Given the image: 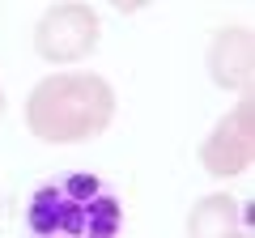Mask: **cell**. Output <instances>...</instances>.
Returning a JSON list of instances; mask_svg holds the SVG:
<instances>
[{"label": "cell", "mask_w": 255, "mask_h": 238, "mask_svg": "<svg viewBox=\"0 0 255 238\" xmlns=\"http://www.w3.org/2000/svg\"><path fill=\"white\" fill-rule=\"evenodd\" d=\"M119 234H124V200L98 174L68 170L30 192L26 238H119Z\"/></svg>", "instance_id": "1"}, {"label": "cell", "mask_w": 255, "mask_h": 238, "mask_svg": "<svg viewBox=\"0 0 255 238\" xmlns=\"http://www.w3.org/2000/svg\"><path fill=\"white\" fill-rule=\"evenodd\" d=\"M115 90L98 73H51L26 98V128L43 145H81L111 128Z\"/></svg>", "instance_id": "2"}, {"label": "cell", "mask_w": 255, "mask_h": 238, "mask_svg": "<svg viewBox=\"0 0 255 238\" xmlns=\"http://www.w3.org/2000/svg\"><path fill=\"white\" fill-rule=\"evenodd\" d=\"M102 21L85 0H60L34 21V51L47 64H77L98 51Z\"/></svg>", "instance_id": "3"}, {"label": "cell", "mask_w": 255, "mask_h": 238, "mask_svg": "<svg viewBox=\"0 0 255 238\" xmlns=\"http://www.w3.org/2000/svg\"><path fill=\"white\" fill-rule=\"evenodd\" d=\"M251 102H238L230 115L217 119V128L209 132V140L200 145V166L213 174V179H234L251 166Z\"/></svg>", "instance_id": "4"}, {"label": "cell", "mask_w": 255, "mask_h": 238, "mask_svg": "<svg viewBox=\"0 0 255 238\" xmlns=\"http://www.w3.org/2000/svg\"><path fill=\"white\" fill-rule=\"evenodd\" d=\"M209 73L221 90L243 94L251 85V30L247 26H221L209 43Z\"/></svg>", "instance_id": "5"}, {"label": "cell", "mask_w": 255, "mask_h": 238, "mask_svg": "<svg viewBox=\"0 0 255 238\" xmlns=\"http://www.w3.org/2000/svg\"><path fill=\"white\" fill-rule=\"evenodd\" d=\"M243 204L226 192H213V196H200L187 213V238H230L243 221Z\"/></svg>", "instance_id": "6"}, {"label": "cell", "mask_w": 255, "mask_h": 238, "mask_svg": "<svg viewBox=\"0 0 255 238\" xmlns=\"http://www.w3.org/2000/svg\"><path fill=\"white\" fill-rule=\"evenodd\" d=\"M107 4H111L115 13H124V17H132V13H145L153 0H107Z\"/></svg>", "instance_id": "7"}, {"label": "cell", "mask_w": 255, "mask_h": 238, "mask_svg": "<svg viewBox=\"0 0 255 238\" xmlns=\"http://www.w3.org/2000/svg\"><path fill=\"white\" fill-rule=\"evenodd\" d=\"M230 238H251V234H247V230H243V226H238V230H234V234H230Z\"/></svg>", "instance_id": "8"}, {"label": "cell", "mask_w": 255, "mask_h": 238, "mask_svg": "<svg viewBox=\"0 0 255 238\" xmlns=\"http://www.w3.org/2000/svg\"><path fill=\"white\" fill-rule=\"evenodd\" d=\"M0 119H4V90H0Z\"/></svg>", "instance_id": "9"}]
</instances>
